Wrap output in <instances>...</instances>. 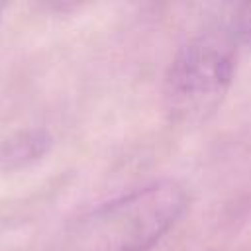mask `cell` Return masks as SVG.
Listing matches in <instances>:
<instances>
[{
	"label": "cell",
	"mask_w": 251,
	"mask_h": 251,
	"mask_svg": "<svg viewBox=\"0 0 251 251\" xmlns=\"http://www.w3.org/2000/svg\"><path fill=\"white\" fill-rule=\"evenodd\" d=\"M186 208L175 182H155L96 210L78 231V251H147Z\"/></svg>",
	"instance_id": "cell-1"
},
{
	"label": "cell",
	"mask_w": 251,
	"mask_h": 251,
	"mask_svg": "<svg viewBox=\"0 0 251 251\" xmlns=\"http://www.w3.org/2000/svg\"><path fill=\"white\" fill-rule=\"evenodd\" d=\"M233 73V53L218 37L188 43L167 76V104L178 120H200L212 112Z\"/></svg>",
	"instance_id": "cell-2"
},
{
	"label": "cell",
	"mask_w": 251,
	"mask_h": 251,
	"mask_svg": "<svg viewBox=\"0 0 251 251\" xmlns=\"http://www.w3.org/2000/svg\"><path fill=\"white\" fill-rule=\"evenodd\" d=\"M37 143V139L29 137V135H24V137H18V139H10L8 143H2L0 145V159L6 161V163H14V161H20L22 157H31L35 155V149L33 145Z\"/></svg>",
	"instance_id": "cell-3"
},
{
	"label": "cell",
	"mask_w": 251,
	"mask_h": 251,
	"mask_svg": "<svg viewBox=\"0 0 251 251\" xmlns=\"http://www.w3.org/2000/svg\"><path fill=\"white\" fill-rule=\"evenodd\" d=\"M239 33L251 37V4L243 6V10L239 12Z\"/></svg>",
	"instance_id": "cell-4"
},
{
	"label": "cell",
	"mask_w": 251,
	"mask_h": 251,
	"mask_svg": "<svg viewBox=\"0 0 251 251\" xmlns=\"http://www.w3.org/2000/svg\"><path fill=\"white\" fill-rule=\"evenodd\" d=\"M0 14H2V6H0Z\"/></svg>",
	"instance_id": "cell-5"
}]
</instances>
